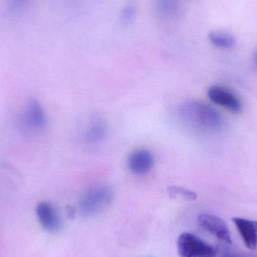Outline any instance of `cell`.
Wrapping results in <instances>:
<instances>
[{"instance_id": "cell-2", "label": "cell", "mask_w": 257, "mask_h": 257, "mask_svg": "<svg viewBox=\"0 0 257 257\" xmlns=\"http://www.w3.org/2000/svg\"><path fill=\"white\" fill-rule=\"evenodd\" d=\"M112 199V190L108 186L93 187L80 200V213L85 217L97 215L109 206Z\"/></svg>"}, {"instance_id": "cell-9", "label": "cell", "mask_w": 257, "mask_h": 257, "mask_svg": "<svg viewBox=\"0 0 257 257\" xmlns=\"http://www.w3.org/2000/svg\"><path fill=\"white\" fill-rule=\"evenodd\" d=\"M232 221L235 223L246 247L250 250L256 249L257 247L256 221L242 218V217H233Z\"/></svg>"}, {"instance_id": "cell-18", "label": "cell", "mask_w": 257, "mask_h": 257, "mask_svg": "<svg viewBox=\"0 0 257 257\" xmlns=\"http://www.w3.org/2000/svg\"><path fill=\"white\" fill-rule=\"evenodd\" d=\"M256 225H257V221H256Z\"/></svg>"}, {"instance_id": "cell-3", "label": "cell", "mask_w": 257, "mask_h": 257, "mask_svg": "<svg viewBox=\"0 0 257 257\" xmlns=\"http://www.w3.org/2000/svg\"><path fill=\"white\" fill-rule=\"evenodd\" d=\"M178 251L180 257H215V247L199 237L184 232L178 239Z\"/></svg>"}, {"instance_id": "cell-12", "label": "cell", "mask_w": 257, "mask_h": 257, "mask_svg": "<svg viewBox=\"0 0 257 257\" xmlns=\"http://www.w3.org/2000/svg\"><path fill=\"white\" fill-rule=\"evenodd\" d=\"M180 0H157V11L166 18L177 16L180 10Z\"/></svg>"}, {"instance_id": "cell-11", "label": "cell", "mask_w": 257, "mask_h": 257, "mask_svg": "<svg viewBox=\"0 0 257 257\" xmlns=\"http://www.w3.org/2000/svg\"><path fill=\"white\" fill-rule=\"evenodd\" d=\"M208 39L211 43L217 48H231L235 45V37L226 32H211L208 35Z\"/></svg>"}, {"instance_id": "cell-4", "label": "cell", "mask_w": 257, "mask_h": 257, "mask_svg": "<svg viewBox=\"0 0 257 257\" xmlns=\"http://www.w3.org/2000/svg\"><path fill=\"white\" fill-rule=\"evenodd\" d=\"M21 123L24 128L30 131H38L46 126V114L39 101L35 99L29 101L23 113Z\"/></svg>"}, {"instance_id": "cell-10", "label": "cell", "mask_w": 257, "mask_h": 257, "mask_svg": "<svg viewBox=\"0 0 257 257\" xmlns=\"http://www.w3.org/2000/svg\"><path fill=\"white\" fill-rule=\"evenodd\" d=\"M108 133V126L102 119L96 118L90 122L85 133L84 138L89 143H98L102 142Z\"/></svg>"}, {"instance_id": "cell-14", "label": "cell", "mask_w": 257, "mask_h": 257, "mask_svg": "<svg viewBox=\"0 0 257 257\" xmlns=\"http://www.w3.org/2000/svg\"><path fill=\"white\" fill-rule=\"evenodd\" d=\"M136 6L133 0H130L125 5L121 12V20L124 24H128L136 16Z\"/></svg>"}, {"instance_id": "cell-5", "label": "cell", "mask_w": 257, "mask_h": 257, "mask_svg": "<svg viewBox=\"0 0 257 257\" xmlns=\"http://www.w3.org/2000/svg\"><path fill=\"white\" fill-rule=\"evenodd\" d=\"M199 226L226 244L232 243V237L226 222L211 214H202L198 217Z\"/></svg>"}, {"instance_id": "cell-17", "label": "cell", "mask_w": 257, "mask_h": 257, "mask_svg": "<svg viewBox=\"0 0 257 257\" xmlns=\"http://www.w3.org/2000/svg\"><path fill=\"white\" fill-rule=\"evenodd\" d=\"M253 64L257 68V51L255 53L254 57H253Z\"/></svg>"}, {"instance_id": "cell-16", "label": "cell", "mask_w": 257, "mask_h": 257, "mask_svg": "<svg viewBox=\"0 0 257 257\" xmlns=\"http://www.w3.org/2000/svg\"><path fill=\"white\" fill-rule=\"evenodd\" d=\"M223 257H247L244 255L238 254V253H228V254L224 255Z\"/></svg>"}, {"instance_id": "cell-1", "label": "cell", "mask_w": 257, "mask_h": 257, "mask_svg": "<svg viewBox=\"0 0 257 257\" xmlns=\"http://www.w3.org/2000/svg\"><path fill=\"white\" fill-rule=\"evenodd\" d=\"M181 120L189 126L205 131H214L221 127L223 119L211 105L201 101H188L178 108Z\"/></svg>"}, {"instance_id": "cell-13", "label": "cell", "mask_w": 257, "mask_h": 257, "mask_svg": "<svg viewBox=\"0 0 257 257\" xmlns=\"http://www.w3.org/2000/svg\"><path fill=\"white\" fill-rule=\"evenodd\" d=\"M168 194L172 199H185V200H194L197 198L195 192L179 186H171L168 187Z\"/></svg>"}, {"instance_id": "cell-15", "label": "cell", "mask_w": 257, "mask_h": 257, "mask_svg": "<svg viewBox=\"0 0 257 257\" xmlns=\"http://www.w3.org/2000/svg\"><path fill=\"white\" fill-rule=\"evenodd\" d=\"M12 9H18L22 7L27 0H10Z\"/></svg>"}, {"instance_id": "cell-8", "label": "cell", "mask_w": 257, "mask_h": 257, "mask_svg": "<svg viewBox=\"0 0 257 257\" xmlns=\"http://www.w3.org/2000/svg\"><path fill=\"white\" fill-rule=\"evenodd\" d=\"M154 157L147 149H139L130 154L128 166L135 175H142L148 173L154 167Z\"/></svg>"}, {"instance_id": "cell-7", "label": "cell", "mask_w": 257, "mask_h": 257, "mask_svg": "<svg viewBox=\"0 0 257 257\" xmlns=\"http://www.w3.org/2000/svg\"><path fill=\"white\" fill-rule=\"evenodd\" d=\"M36 215L41 226L50 232H55L60 229L61 220L55 207L48 202H42L36 207Z\"/></svg>"}, {"instance_id": "cell-6", "label": "cell", "mask_w": 257, "mask_h": 257, "mask_svg": "<svg viewBox=\"0 0 257 257\" xmlns=\"http://www.w3.org/2000/svg\"><path fill=\"white\" fill-rule=\"evenodd\" d=\"M208 96L211 102L226 108L231 112L238 114L242 109L239 99L224 87L212 86L208 89Z\"/></svg>"}]
</instances>
